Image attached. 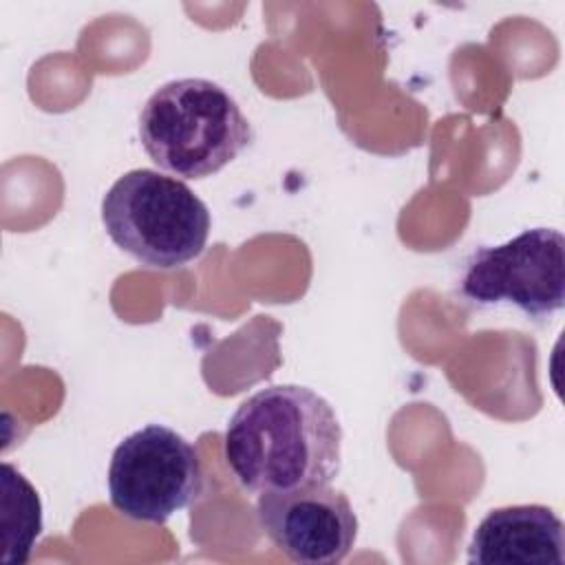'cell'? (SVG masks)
<instances>
[{"label":"cell","instance_id":"obj_7","mask_svg":"<svg viewBox=\"0 0 565 565\" xmlns=\"http://www.w3.org/2000/svg\"><path fill=\"white\" fill-rule=\"evenodd\" d=\"M472 565H563L565 527L552 508L539 503L490 510L468 545Z\"/></svg>","mask_w":565,"mask_h":565},{"label":"cell","instance_id":"obj_2","mask_svg":"<svg viewBox=\"0 0 565 565\" xmlns=\"http://www.w3.org/2000/svg\"><path fill=\"white\" fill-rule=\"evenodd\" d=\"M139 139L161 170L203 179L234 161L252 143L254 130L221 84L183 77L159 86L146 99Z\"/></svg>","mask_w":565,"mask_h":565},{"label":"cell","instance_id":"obj_6","mask_svg":"<svg viewBox=\"0 0 565 565\" xmlns=\"http://www.w3.org/2000/svg\"><path fill=\"white\" fill-rule=\"evenodd\" d=\"M256 516L265 536L294 563H340L358 539L353 505L331 486L265 492L256 501Z\"/></svg>","mask_w":565,"mask_h":565},{"label":"cell","instance_id":"obj_4","mask_svg":"<svg viewBox=\"0 0 565 565\" xmlns=\"http://www.w3.org/2000/svg\"><path fill=\"white\" fill-rule=\"evenodd\" d=\"M199 450L177 430L148 424L113 452L108 497L113 508L139 523H166L203 494Z\"/></svg>","mask_w":565,"mask_h":565},{"label":"cell","instance_id":"obj_3","mask_svg":"<svg viewBox=\"0 0 565 565\" xmlns=\"http://www.w3.org/2000/svg\"><path fill=\"white\" fill-rule=\"evenodd\" d=\"M110 241L150 269H177L205 249L207 205L177 177L150 168L121 174L102 199Z\"/></svg>","mask_w":565,"mask_h":565},{"label":"cell","instance_id":"obj_8","mask_svg":"<svg viewBox=\"0 0 565 565\" xmlns=\"http://www.w3.org/2000/svg\"><path fill=\"white\" fill-rule=\"evenodd\" d=\"M2 501H0V525H2V563L22 565L29 561L33 545L42 534V501L38 490L26 477L11 466L2 463Z\"/></svg>","mask_w":565,"mask_h":565},{"label":"cell","instance_id":"obj_1","mask_svg":"<svg viewBox=\"0 0 565 565\" xmlns=\"http://www.w3.org/2000/svg\"><path fill=\"white\" fill-rule=\"evenodd\" d=\"M223 452L236 481L254 494L329 486L342 466V426L313 388L274 384L232 413Z\"/></svg>","mask_w":565,"mask_h":565},{"label":"cell","instance_id":"obj_5","mask_svg":"<svg viewBox=\"0 0 565 565\" xmlns=\"http://www.w3.org/2000/svg\"><path fill=\"white\" fill-rule=\"evenodd\" d=\"M459 294L481 307H516L527 318L556 313L565 305L563 234L532 227L508 243L477 247L463 265Z\"/></svg>","mask_w":565,"mask_h":565}]
</instances>
